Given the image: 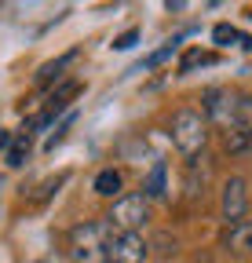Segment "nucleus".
Instances as JSON below:
<instances>
[{
    "mask_svg": "<svg viewBox=\"0 0 252 263\" xmlns=\"http://www.w3.org/2000/svg\"><path fill=\"white\" fill-rule=\"evenodd\" d=\"M113 238H117V230L106 219L77 223L70 230V259L73 263H110Z\"/></svg>",
    "mask_w": 252,
    "mask_h": 263,
    "instance_id": "obj_1",
    "label": "nucleus"
},
{
    "mask_svg": "<svg viewBox=\"0 0 252 263\" xmlns=\"http://www.w3.org/2000/svg\"><path fill=\"white\" fill-rule=\"evenodd\" d=\"M172 143L186 157H194L198 150H205V143H208V117L201 110H194V106L176 110V117H172Z\"/></svg>",
    "mask_w": 252,
    "mask_h": 263,
    "instance_id": "obj_2",
    "label": "nucleus"
},
{
    "mask_svg": "<svg viewBox=\"0 0 252 263\" xmlns=\"http://www.w3.org/2000/svg\"><path fill=\"white\" fill-rule=\"evenodd\" d=\"M150 219V197L146 194H121L106 212V223L117 234H139Z\"/></svg>",
    "mask_w": 252,
    "mask_h": 263,
    "instance_id": "obj_3",
    "label": "nucleus"
},
{
    "mask_svg": "<svg viewBox=\"0 0 252 263\" xmlns=\"http://www.w3.org/2000/svg\"><path fill=\"white\" fill-rule=\"evenodd\" d=\"M219 212H223L227 227L241 223L248 216V179L245 176H230L223 183V194H219Z\"/></svg>",
    "mask_w": 252,
    "mask_h": 263,
    "instance_id": "obj_4",
    "label": "nucleus"
},
{
    "mask_svg": "<svg viewBox=\"0 0 252 263\" xmlns=\"http://www.w3.org/2000/svg\"><path fill=\"white\" fill-rule=\"evenodd\" d=\"M234 106H238V91H227V88H208L201 95V114L208 121H216L223 132L234 128Z\"/></svg>",
    "mask_w": 252,
    "mask_h": 263,
    "instance_id": "obj_5",
    "label": "nucleus"
},
{
    "mask_svg": "<svg viewBox=\"0 0 252 263\" xmlns=\"http://www.w3.org/2000/svg\"><path fill=\"white\" fill-rule=\"evenodd\" d=\"M150 245L143 234H117L110 249V263H146Z\"/></svg>",
    "mask_w": 252,
    "mask_h": 263,
    "instance_id": "obj_6",
    "label": "nucleus"
},
{
    "mask_svg": "<svg viewBox=\"0 0 252 263\" xmlns=\"http://www.w3.org/2000/svg\"><path fill=\"white\" fill-rule=\"evenodd\" d=\"M77 91H81V81H66V84H59V88L51 91V103H48V114H44V117L37 121V128H41V124H48V121H51L55 114H62V110H66V103H70V99H73Z\"/></svg>",
    "mask_w": 252,
    "mask_h": 263,
    "instance_id": "obj_7",
    "label": "nucleus"
},
{
    "mask_svg": "<svg viewBox=\"0 0 252 263\" xmlns=\"http://www.w3.org/2000/svg\"><path fill=\"white\" fill-rule=\"evenodd\" d=\"M227 249L238 252V256L252 252V219H241V223H234L227 230Z\"/></svg>",
    "mask_w": 252,
    "mask_h": 263,
    "instance_id": "obj_8",
    "label": "nucleus"
},
{
    "mask_svg": "<svg viewBox=\"0 0 252 263\" xmlns=\"http://www.w3.org/2000/svg\"><path fill=\"white\" fill-rule=\"evenodd\" d=\"M95 194L99 197H121V172H113V168H103L99 176H95Z\"/></svg>",
    "mask_w": 252,
    "mask_h": 263,
    "instance_id": "obj_9",
    "label": "nucleus"
},
{
    "mask_svg": "<svg viewBox=\"0 0 252 263\" xmlns=\"http://www.w3.org/2000/svg\"><path fill=\"white\" fill-rule=\"evenodd\" d=\"M77 59V51H66L62 59H55V62H48V66H41V73H37V84L44 88V84H51V81H59L62 77V70H66V66Z\"/></svg>",
    "mask_w": 252,
    "mask_h": 263,
    "instance_id": "obj_10",
    "label": "nucleus"
},
{
    "mask_svg": "<svg viewBox=\"0 0 252 263\" xmlns=\"http://www.w3.org/2000/svg\"><path fill=\"white\" fill-rule=\"evenodd\" d=\"M143 194L146 197H165L168 194V186H165V164L161 161H157L153 168H150V176L143 179Z\"/></svg>",
    "mask_w": 252,
    "mask_h": 263,
    "instance_id": "obj_11",
    "label": "nucleus"
},
{
    "mask_svg": "<svg viewBox=\"0 0 252 263\" xmlns=\"http://www.w3.org/2000/svg\"><path fill=\"white\" fill-rule=\"evenodd\" d=\"M234 128L252 136V95H241L238 91V106H234Z\"/></svg>",
    "mask_w": 252,
    "mask_h": 263,
    "instance_id": "obj_12",
    "label": "nucleus"
},
{
    "mask_svg": "<svg viewBox=\"0 0 252 263\" xmlns=\"http://www.w3.org/2000/svg\"><path fill=\"white\" fill-rule=\"evenodd\" d=\"M26 157H29V132H26V136H18V139L8 146V168H22Z\"/></svg>",
    "mask_w": 252,
    "mask_h": 263,
    "instance_id": "obj_13",
    "label": "nucleus"
},
{
    "mask_svg": "<svg viewBox=\"0 0 252 263\" xmlns=\"http://www.w3.org/2000/svg\"><path fill=\"white\" fill-rule=\"evenodd\" d=\"M223 146H227L230 154H245V150L252 146V136H245V132L230 128V132H223Z\"/></svg>",
    "mask_w": 252,
    "mask_h": 263,
    "instance_id": "obj_14",
    "label": "nucleus"
},
{
    "mask_svg": "<svg viewBox=\"0 0 252 263\" xmlns=\"http://www.w3.org/2000/svg\"><path fill=\"white\" fill-rule=\"evenodd\" d=\"M212 41H216V44H230V41H245V37H241V33H238L234 26H227V22H219V26L212 29Z\"/></svg>",
    "mask_w": 252,
    "mask_h": 263,
    "instance_id": "obj_15",
    "label": "nucleus"
},
{
    "mask_svg": "<svg viewBox=\"0 0 252 263\" xmlns=\"http://www.w3.org/2000/svg\"><path fill=\"white\" fill-rule=\"evenodd\" d=\"M70 124H73V114H66V117H62V124L51 132V136H48V143H44V150H55L62 139H66V132H70Z\"/></svg>",
    "mask_w": 252,
    "mask_h": 263,
    "instance_id": "obj_16",
    "label": "nucleus"
},
{
    "mask_svg": "<svg viewBox=\"0 0 252 263\" xmlns=\"http://www.w3.org/2000/svg\"><path fill=\"white\" fill-rule=\"evenodd\" d=\"M205 62H212V55H205V51H190V55L179 62V73H190L194 66H205Z\"/></svg>",
    "mask_w": 252,
    "mask_h": 263,
    "instance_id": "obj_17",
    "label": "nucleus"
},
{
    "mask_svg": "<svg viewBox=\"0 0 252 263\" xmlns=\"http://www.w3.org/2000/svg\"><path fill=\"white\" fill-rule=\"evenodd\" d=\"M135 41H139V29H128V33H121V37L113 41V48H117V51H128Z\"/></svg>",
    "mask_w": 252,
    "mask_h": 263,
    "instance_id": "obj_18",
    "label": "nucleus"
},
{
    "mask_svg": "<svg viewBox=\"0 0 252 263\" xmlns=\"http://www.w3.org/2000/svg\"><path fill=\"white\" fill-rule=\"evenodd\" d=\"M8 146H11V136H8L4 128H0V150H8Z\"/></svg>",
    "mask_w": 252,
    "mask_h": 263,
    "instance_id": "obj_19",
    "label": "nucleus"
}]
</instances>
